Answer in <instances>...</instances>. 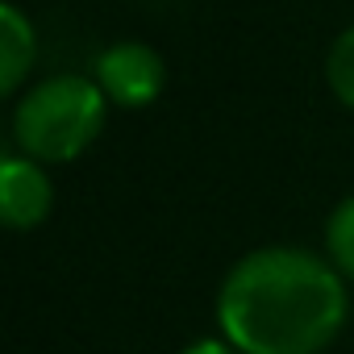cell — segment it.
<instances>
[{
    "instance_id": "obj_7",
    "label": "cell",
    "mask_w": 354,
    "mask_h": 354,
    "mask_svg": "<svg viewBox=\"0 0 354 354\" xmlns=\"http://www.w3.org/2000/svg\"><path fill=\"white\" fill-rule=\"evenodd\" d=\"M325 259L337 267L342 279H354V196L337 201L325 221Z\"/></svg>"
},
{
    "instance_id": "obj_2",
    "label": "cell",
    "mask_w": 354,
    "mask_h": 354,
    "mask_svg": "<svg viewBox=\"0 0 354 354\" xmlns=\"http://www.w3.org/2000/svg\"><path fill=\"white\" fill-rule=\"evenodd\" d=\"M109 96L92 75H46L13 100V150L55 167L75 162L104 133Z\"/></svg>"
},
{
    "instance_id": "obj_8",
    "label": "cell",
    "mask_w": 354,
    "mask_h": 354,
    "mask_svg": "<svg viewBox=\"0 0 354 354\" xmlns=\"http://www.w3.org/2000/svg\"><path fill=\"white\" fill-rule=\"evenodd\" d=\"M184 354H238L225 337H201V342H192Z\"/></svg>"
},
{
    "instance_id": "obj_5",
    "label": "cell",
    "mask_w": 354,
    "mask_h": 354,
    "mask_svg": "<svg viewBox=\"0 0 354 354\" xmlns=\"http://www.w3.org/2000/svg\"><path fill=\"white\" fill-rule=\"evenodd\" d=\"M38 63V30L21 5H0V96L17 100Z\"/></svg>"
},
{
    "instance_id": "obj_6",
    "label": "cell",
    "mask_w": 354,
    "mask_h": 354,
    "mask_svg": "<svg viewBox=\"0 0 354 354\" xmlns=\"http://www.w3.org/2000/svg\"><path fill=\"white\" fill-rule=\"evenodd\" d=\"M325 88L342 109L354 113V21L325 50Z\"/></svg>"
},
{
    "instance_id": "obj_1",
    "label": "cell",
    "mask_w": 354,
    "mask_h": 354,
    "mask_svg": "<svg viewBox=\"0 0 354 354\" xmlns=\"http://www.w3.org/2000/svg\"><path fill=\"white\" fill-rule=\"evenodd\" d=\"M346 313L337 267L300 246L242 254L217 292V325L238 354H321L342 333Z\"/></svg>"
},
{
    "instance_id": "obj_4",
    "label": "cell",
    "mask_w": 354,
    "mask_h": 354,
    "mask_svg": "<svg viewBox=\"0 0 354 354\" xmlns=\"http://www.w3.org/2000/svg\"><path fill=\"white\" fill-rule=\"evenodd\" d=\"M55 209V184L42 162L9 150L0 158V221L9 230L26 234L38 230Z\"/></svg>"
},
{
    "instance_id": "obj_3",
    "label": "cell",
    "mask_w": 354,
    "mask_h": 354,
    "mask_svg": "<svg viewBox=\"0 0 354 354\" xmlns=\"http://www.w3.org/2000/svg\"><path fill=\"white\" fill-rule=\"evenodd\" d=\"M92 80L100 84L109 104H117V109H146L167 88V63H162V55L150 42L121 38V42H109L96 55Z\"/></svg>"
}]
</instances>
